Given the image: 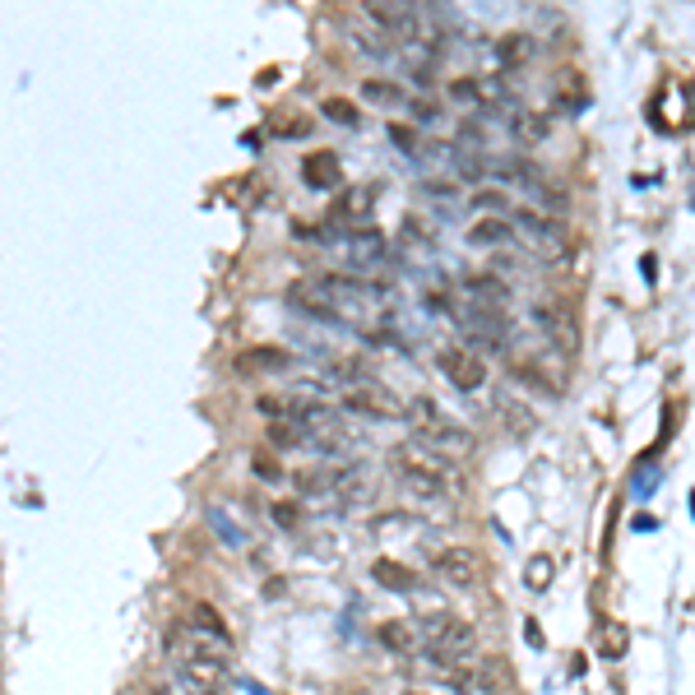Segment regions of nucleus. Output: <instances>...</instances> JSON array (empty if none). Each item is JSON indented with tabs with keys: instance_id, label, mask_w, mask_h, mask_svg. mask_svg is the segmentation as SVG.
<instances>
[{
	"instance_id": "obj_1",
	"label": "nucleus",
	"mask_w": 695,
	"mask_h": 695,
	"mask_svg": "<svg viewBox=\"0 0 695 695\" xmlns=\"http://www.w3.org/2000/svg\"><path fill=\"white\" fill-rule=\"evenodd\" d=\"M163 654H167V663H172V672H177L190 691L209 695V691H218V686L228 682V649H223V640H209V635L190 631L186 621L167 626Z\"/></svg>"
},
{
	"instance_id": "obj_2",
	"label": "nucleus",
	"mask_w": 695,
	"mask_h": 695,
	"mask_svg": "<svg viewBox=\"0 0 695 695\" xmlns=\"http://www.w3.org/2000/svg\"><path fill=\"white\" fill-rule=\"evenodd\" d=\"M390 468H394V478L404 482L413 496H422V501H459V492H464V482L455 473V459L436 455L422 441L394 445Z\"/></svg>"
},
{
	"instance_id": "obj_3",
	"label": "nucleus",
	"mask_w": 695,
	"mask_h": 695,
	"mask_svg": "<svg viewBox=\"0 0 695 695\" xmlns=\"http://www.w3.org/2000/svg\"><path fill=\"white\" fill-rule=\"evenodd\" d=\"M413 631H417V645L427 649L441 668H464L468 658L478 654V631L468 621H459L455 612H441V607L422 612Z\"/></svg>"
},
{
	"instance_id": "obj_4",
	"label": "nucleus",
	"mask_w": 695,
	"mask_h": 695,
	"mask_svg": "<svg viewBox=\"0 0 695 695\" xmlns=\"http://www.w3.org/2000/svg\"><path fill=\"white\" fill-rule=\"evenodd\" d=\"M404 417L413 422L417 441L427 445V450H436V455H445V459H473L478 455V436H473L464 422H450L431 399H413V404H404Z\"/></svg>"
},
{
	"instance_id": "obj_5",
	"label": "nucleus",
	"mask_w": 695,
	"mask_h": 695,
	"mask_svg": "<svg viewBox=\"0 0 695 695\" xmlns=\"http://www.w3.org/2000/svg\"><path fill=\"white\" fill-rule=\"evenodd\" d=\"M510 228L519 232V241H524L533 255H543V260H566L570 255V232L561 218L538 214V209H519Z\"/></svg>"
},
{
	"instance_id": "obj_6",
	"label": "nucleus",
	"mask_w": 695,
	"mask_h": 695,
	"mask_svg": "<svg viewBox=\"0 0 695 695\" xmlns=\"http://www.w3.org/2000/svg\"><path fill=\"white\" fill-rule=\"evenodd\" d=\"M343 260L353 274H380L390 265V237L380 228H357L343 237Z\"/></svg>"
},
{
	"instance_id": "obj_7",
	"label": "nucleus",
	"mask_w": 695,
	"mask_h": 695,
	"mask_svg": "<svg viewBox=\"0 0 695 695\" xmlns=\"http://www.w3.org/2000/svg\"><path fill=\"white\" fill-rule=\"evenodd\" d=\"M362 19H367L376 33H385L390 42H413L422 14L399 5V0H362Z\"/></svg>"
},
{
	"instance_id": "obj_8",
	"label": "nucleus",
	"mask_w": 695,
	"mask_h": 695,
	"mask_svg": "<svg viewBox=\"0 0 695 695\" xmlns=\"http://www.w3.org/2000/svg\"><path fill=\"white\" fill-rule=\"evenodd\" d=\"M431 570L450 589H478L482 584V556L473 547H441V552L431 556Z\"/></svg>"
},
{
	"instance_id": "obj_9",
	"label": "nucleus",
	"mask_w": 695,
	"mask_h": 695,
	"mask_svg": "<svg viewBox=\"0 0 695 695\" xmlns=\"http://www.w3.org/2000/svg\"><path fill=\"white\" fill-rule=\"evenodd\" d=\"M459 329H464V339L473 343V348H492L496 353V348L506 343V311H501V306L473 302L459 311Z\"/></svg>"
},
{
	"instance_id": "obj_10",
	"label": "nucleus",
	"mask_w": 695,
	"mask_h": 695,
	"mask_svg": "<svg viewBox=\"0 0 695 695\" xmlns=\"http://www.w3.org/2000/svg\"><path fill=\"white\" fill-rule=\"evenodd\" d=\"M343 413L376 417V422H385V417H404V404H399L390 390H380V380H376V385H357V390H343Z\"/></svg>"
},
{
	"instance_id": "obj_11",
	"label": "nucleus",
	"mask_w": 695,
	"mask_h": 695,
	"mask_svg": "<svg viewBox=\"0 0 695 695\" xmlns=\"http://www.w3.org/2000/svg\"><path fill=\"white\" fill-rule=\"evenodd\" d=\"M441 371H445V380L464 394H473V390L487 385V362H482L478 353H468V348H450V353H441Z\"/></svg>"
},
{
	"instance_id": "obj_12",
	"label": "nucleus",
	"mask_w": 695,
	"mask_h": 695,
	"mask_svg": "<svg viewBox=\"0 0 695 695\" xmlns=\"http://www.w3.org/2000/svg\"><path fill=\"white\" fill-rule=\"evenodd\" d=\"M533 325L543 329V334L556 343V348H561V353H575V343H580V334H575V320H570L556 302H538V306H533Z\"/></svg>"
},
{
	"instance_id": "obj_13",
	"label": "nucleus",
	"mask_w": 695,
	"mask_h": 695,
	"mask_svg": "<svg viewBox=\"0 0 695 695\" xmlns=\"http://www.w3.org/2000/svg\"><path fill=\"white\" fill-rule=\"evenodd\" d=\"M376 195H380L376 181H362V186H343L339 204H334V218H339V223H367L371 209H376Z\"/></svg>"
},
{
	"instance_id": "obj_14",
	"label": "nucleus",
	"mask_w": 695,
	"mask_h": 695,
	"mask_svg": "<svg viewBox=\"0 0 695 695\" xmlns=\"http://www.w3.org/2000/svg\"><path fill=\"white\" fill-rule=\"evenodd\" d=\"M367 529H371V538H380V543H399L408 533H422V519H413L408 510H385V515L371 519Z\"/></svg>"
},
{
	"instance_id": "obj_15",
	"label": "nucleus",
	"mask_w": 695,
	"mask_h": 695,
	"mask_svg": "<svg viewBox=\"0 0 695 695\" xmlns=\"http://www.w3.org/2000/svg\"><path fill=\"white\" fill-rule=\"evenodd\" d=\"M302 181L311 190H334L343 181V163L334 158V153H311L302 163Z\"/></svg>"
},
{
	"instance_id": "obj_16",
	"label": "nucleus",
	"mask_w": 695,
	"mask_h": 695,
	"mask_svg": "<svg viewBox=\"0 0 695 695\" xmlns=\"http://www.w3.org/2000/svg\"><path fill=\"white\" fill-rule=\"evenodd\" d=\"M232 367L241 376H255V371H265V376L269 371H292V353H283V348H246Z\"/></svg>"
},
{
	"instance_id": "obj_17",
	"label": "nucleus",
	"mask_w": 695,
	"mask_h": 695,
	"mask_svg": "<svg viewBox=\"0 0 695 695\" xmlns=\"http://www.w3.org/2000/svg\"><path fill=\"white\" fill-rule=\"evenodd\" d=\"M348 38H353L357 51H362V56H371V61H394V56H399V51H394V42L385 38V33H376L367 19H353V24H348Z\"/></svg>"
},
{
	"instance_id": "obj_18",
	"label": "nucleus",
	"mask_w": 695,
	"mask_h": 695,
	"mask_svg": "<svg viewBox=\"0 0 695 695\" xmlns=\"http://www.w3.org/2000/svg\"><path fill=\"white\" fill-rule=\"evenodd\" d=\"M371 580H376L380 589H394V594H413V589H417V570H408L404 561L380 556V561H371Z\"/></svg>"
},
{
	"instance_id": "obj_19",
	"label": "nucleus",
	"mask_w": 695,
	"mask_h": 695,
	"mask_svg": "<svg viewBox=\"0 0 695 695\" xmlns=\"http://www.w3.org/2000/svg\"><path fill=\"white\" fill-rule=\"evenodd\" d=\"M329 376L339 380L343 390H357V385H376V367H371L367 357H339V362H329Z\"/></svg>"
},
{
	"instance_id": "obj_20",
	"label": "nucleus",
	"mask_w": 695,
	"mask_h": 695,
	"mask_svg": "<svg viewBox=\"0 0 695 695\" xmlns=\"http://www.w3.org/2000/svg\"><path fill=\"white\" fill-rule=\"evenodd\" d=\"M464 292L478 297L482 306H506L510 302V288L496 274H464Z\"/></svg>"
},
{
	"instance_id": "obj_21",
	"label": "nucleus",
	"mask_w": 695,
	"mask_h": 695,
	"mask_svg": "<svg viewBox=\"0 0 695 695\" xmlns=\"http://www.w3.org/2000/svg\"><path fill=\"white\" fill-rule=\"evenodd\" d=\"M468 241H473V246H510V241H515V228H510L506 218H478V223H473V228H468Z\"/></svg>"
},
{
	"instance_id": "obj_22",
	"label": "nucleus",
	"mask_w": 695,
	"mask_h": 695,
	"mask_svg": "<svg viewBox=\"0 0 695 695\" xmlns=\"http://www.w3.org/2000/svg\"><path fill=\"white\" fill-rule=\"evenodd\" d=\"M376 640L390 649V654H413V649H417L413 621H380V626H376Z\"/></svg>"
},
{
	"instance_id": "obj_23",
	"label": "nucleus",
	"mask_w": 695,
	"mask_h": 695,
	"mask_svg": "<svg viewBox=\"0 0 695 695\" xmlns=\"http://www.w3.org/2000/svg\"><path fill=\"white\" fill-rule=\"evenodd\" d=\"M478 686L487 695H515V672H510L506 658H487L478 672Z\"/></svg>"
},
{
	"instance_id": "obj_24",
	"label": "nucleus",
	"mask_w": 695,
	"mask_h": 695,
	"mask_svg": "<svg viewBox=\"0 0 695 695\" xmlns=\"http://www.w3.org/2000/svg\"><path fill=\"white\" fill-rule=\"evenodd\" d=\"M186 626H190V631H200V635H209V640H223V645H228V626H223V617L214 612V603H195V607H190Z\"/></svg>"
},
{
	"instance_id": "obj_25",
	"label": "nucleus",
	"mask_w": 695,
	"mask_h": 695,
	"mask_svg": "<svg viewBox=\"0 0 695 695\" xmlns=\"http://www.w3.org/2000/svg\"><path fill=\"white\" fill-rule=\"evenodd\" d=\"M204 519H209V529H214V538L223 547H232V552H241V547H246V529H241L237 519L223 515L218 506H209V515H204Z\"/></svg>"
},
{
	"instance_id": "obj_26",
	"label": "nucleus",
	"mask_w": 695,
	"mask_h": 695,
	"mask_svg": "<svg viewBox=\"0 0 695 695\" xmlns=\"http://www.w3.org/2000/svg\"><path fill=\"white\" fill-rule=\"evenodd\" d=\"M362 102H371V107H399L408 98L394 79H362Z\"/></svg>"
},
{
	"instance_id": "obj_27",
	"label": "nucleus",
	"mask_w": 695,
	"mask_h": 695,
	"mask_svg": "<svg viewBox=\"0 0 695 695\" xmlns=\"http://www.w3.org/2000/svg\"><path fill=\"white\" fill-rule=\"evenodd\" d=\"M320 116L334 121V126H343V130L362 126V112H357V102H348V98H325V102H320Z\"/></svg>"
},
{
	"instance_id": "obj_28",
	"label": "nucleus",
	"mask_w": 695,
	"mask_h": 695,
	"mask_svg": "<svg viewBox=\"0 0 695 695\" xmlns=\"http://www.w3.org/2000/svg\"><path fill=\"white\" fill-rule=\"evenodd\" d=\"M269 445L274 450H306V431L297 422H269Z\"/></svg>"
},
{
	"instance_id": "obj_29",
	"label": "nucleus",
	"mask_w": 695,
	"mask_h": 695,
	"mask_svg": "<svg viewBox=\"0 0 695 695\" xmlns=\"http://www.w3.org/2000/svg\"><path fill=\"white\" fill-rule=\"evenodd\" d=\"M598 649H603L607 658L626 654V626H621V621H603V626H598Z\"/></svg>"
},
{
	"instance_id": "obj_30",
	"label": "nucleus",
	"mask_w": 695,
	"mask_h": 695,
	"mask_svg": "<svg viewBox=\"0 0 695 695\" xmlns=\"http://www.w3.org/2000/svg\"><path fill=\"white\" fill-rule=\"evenodd\" d=\"M496 413H501V417H510V431H515V436H529V431L538 427V417H533L529 408L510 404V399H496Z\"/></svg>"
},
{
	"instance_id": "obj_31",
	"label": "nucleus",
	"mask_w": 695,
	"mask_h": 695,
	"mask_svg": "<svg viewBox=\"0 0 695 695\" xmlns=\"http://www.w3.org/2000/svg\"><path fill=\"white\" fill-rule=\"evenodd\" d=\"M552 570H556V561H552V556H533V561H529V570H524V584H529L533 594H543L547 584H552Z\"/></svg>"
},
{
	"instance_id": "obj_32",
	"label": "nucleus",
	"mask_w": 695,
	"mask_h": 695,
	"mask_svg": "<svg viewBox=\"0 0 695 695\" xmlns=\"http://www.w3.org/2000/svg\"><path fill=\"white\" fill-rule=\"evenodd\" d=\"M269 519H274L283 533H297L302 529V506H297V501H274V506H269Z\"/></svg>"
},
{
	"instance_id": "obj_33",
	"label": "nucleus",
	"mask_w": 695,
	"mask_h": 695,
	"mask_svg": "<svg viewBox=\"0 0 695 695\" xmlns=\"http://www.w3.org/2000/svg\"><path fill=\"white\" fill-rule=\"evenodd\" d=\"M255 413L269 417V422H288L292 399H278V394H260V399H255Z\"/></svg>"
},
{
	"instance_id": "obj_34",
	"label": "nucleus",
	"mask_w": 695,
	"mask_h": 695,
	"mask_svg": "<svg viewBox=\"0 0 695 695\" xmlns=\"http://www.w3.org/2000/svg\"><path fill=\"white\" fill-rule=\"evenodd\" d=\"M251 468H255V478H265V482H283V464H278L269 450H255L251 455Z\"/></svg>"
},
{
	"instance_id": "obj_35",
	"label": "nucleus",
	"mask_w": 695,
	"mask_h": 695,
	"mask_svg": "<svg viewBox=\"0 0 695 695\" xmlns=\"http://www.w3.org/2000/svg\"><path fill=\"white\" fill-rule=\"evenodd\" d=\"M292 237L302 241V246H329V228H320V223H292Z\"/></svg>"
},
{
	"instance_id": "obj_36",
	"label": "nucleus",
	"mask_w": 695,
	"mask_h": 695,
	"mask_svg": "<svg viewBox=\"0 0 695 695\" xmlns=\"http://www.w3.org/2000/svg\"><path fill=\"white\" fill-rule=\"evenodd\" d=\"M473 204H478V209H487V214H501V209H510V195L501 186H492V190H478V195H473Z\"/></svg>"
},
{
	"instance_id": "obj_37",
	"label": "nucleus",
	"mask_w": 695,
	"mask_h": 695,
	"mask_svg": "<svg viewBox=\"0 0 695 695\" xmlns=\"http://www.w3.org/2000/svg\"><path fill=\"white\" fill-rule=\"evenodd\" d=\"M450 98L464 102V107H473V102H482V84L478 79H455V84H450Z\"/></svg>"
},
{
	"instance_id": "obj_38",
	"label": "nucleus",
	"mask_w": 695,
	"mask_h": 695,
	"mask_svg": "<svg viewBox=\"0 0 695 695\" xmlns=\"http://www.w3.org/2000/svg\"><path fill=\"white\" fill-rule=\"evenodd\" d=\"M408 112H413V121H441V107H436V102H427V98H413L408 102Z\"/></svg>"
},
{
	"instance_id": "obj_39",
	"label": "nucleus",
	"mask_w": 695,
	"mask_h": 695,
	"mask_svg": "<svg viewBox=\"0 0 695 695\" xmlns=\"http://www.w3.org/2000/svg\"><path fill=\"white\" fill-rule=\"evenodd\" d=\"M524 47L533 51V42H529V38H506V42H501V61H506V65L524 61Z\"/></svg>"
},
{
	"instance_id": "obj_40",
	"label": "nucleus",
	"mask_w": 695,
	"mask_h": 695,
	"mask_svg": "<svg viewBox=\"0 0 695 695\" xmlns=\"http://www.w3.org/2000/svg\"><path fill=\"white\" fill-rule=\"evenodd\" d=\"M445 686H450L455 695H464L468 691V672L464 668H445Z\"/></svg>"
},
{
	"instance_id": "obj_41",
	"label": "nucleus",
	"mask_w": 695,
	"mask_h": 695,
	"mask_svg": "<svg viewBox=\"0 0 695 695\" xmlns=\"http://www.w3.org/2000/svg\"><path fill=\"white\" fill-rule=\"evenodd\" d=\"M399 5H408V10H417V5H431V0H399Z\"/></svg>"
}]
</instances>
